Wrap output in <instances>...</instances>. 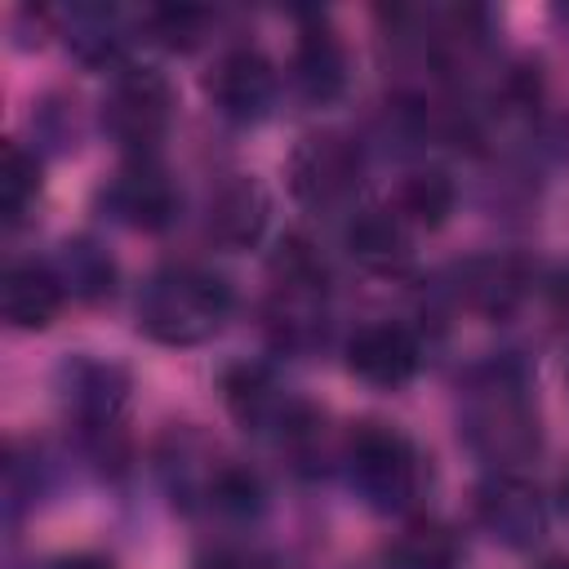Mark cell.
Returning <instances> with one entry per match:
<instances>
[{
  "label": "cell",
  "mask_w": 569,
  "mask_h": 569,
  "mask_svg": "<svg viewBox=\"0 0 569 569\" xmlns=\"http://www.w3.org/2000/svg\"><path fill=\"white\" fill-rule=\"evenodd\" d=\"M231 316V284L204 267H164L138 298V329L160 347H200Z\"/></svg>",
  "instance_id": "1"
},
{
  "label": "cell",
  "mask_w": 569,
  "mask_h": 569,
  "mask_svg": "<svg viewBox=\"0 0 569 569\" xmlns=\"http://www.w3.org/2000/svg\"><path fill=\"white\" fill-rule=\"evenodd\" d=\"M347 476L369 507L400 511L418 498L422 458L405 431L387 422H356L347 436Z\"/></svg>",
  "instance_id": "2"
},
{
  "label": "cell",
  "mask_w": 569,
  "mask_h": 569,
  "mask_svg": "<svg viewBox=\"0 0 569 569\" xmlns=\"http://www.w3.org/2000/svg\"><path fill=\"white\" fill-rule=\"evenodd\" d=\"M325 258L302 236H284L280 253L271 258V329L280 342L302 347L325 325Z\"/></svg>",
  "instance_id": "3"
},
{
  "label": "cell",
  "mask_w": 569,
  "mask_h": 569,
  "mask_svg": "<svg viewBox=\"0 0 569 569\" xmlns=\"http://www.w3.org/2000/svg\"><path fill=\"white\" fill-rule=\"evenodd\" d=\"M173 120V89L156 67H124L102 98V129L129 147L151 151Z\"/></svg>",
  "instance_id": "4"
},
{
  "label": "cell",
  "mask_w": 569,
  "mask_h": 569,
  "mask_svg": "<svg viewBox=\"0 0 569 569\" xmlns=\"http://www.w3.org/2000/svg\"><path fill=\"white\" fill-rule=\"evenodd\" d=\"M360 147L342 133H307L289 156V187L311 209H333L360 187Z\"/></svg>",
  "instance_id": "5"
},
{
  "label": "cell",
  "mask_w": 569,
  "mask_h": 569,
  "mask_svg": "<svg viewBox=\"0 0 569 569\" xmlns=\"http://www.w3.org/2000/svg\"><path fill=\"white\" fill-rule=\"evenodd\" d=\"M467 440L498 462V471H511L538 449V418L516 387H489L467 409Z\"/></svg>",
  "instance_id": "6"
},
{
  "label": "cell",
  "mask_w": 569,
  "mask_h": 569,
  "mask_svg": "<svg viewBox=\"0 0 569 569\" xmlns=\"http://www.w3.org/2000/svg\"><path fill=\"white\" fill-rule=\"evenodd\" d=\"M276 67L258 53V49H227L213 71L204 76V93L218 107V116L236 120V124H253L271 111L276 102Z\"/></svg>",
  "instance_id": "7"
},
{
  "label": "cell",
  "mask_w": 569,
  "mask_h": 569,
  "mask_svg": "<svg viewBox=\"0 0 569 569\" xmlns=\"http://www.w3.org/2000/svg\"><path fill=\"white\" fill-rule=\"evenodd\" d=\"M102 200H107L111 218L124 222V227H133V231H160V227H169V222L178 218V187H173L169 173H164L156 160H147V156L129 160V164L107 182Z\"/></svg>",
  "instance_id": "8"
},
{
  "label": "cell",
  "mask_w": 569,
  "mask_h": 569,
  "mask_svg": "<svg viewBox=\"0 0 569 569\" xmlns=\"http://www.w3.org/2000/svg\"><path fill=\"white\" fill-rule=\"evenodd\" d=\"M476 516L507 547H529L542 533V525H547L538 489L525 476H516V471H493L476 489Z\"/></svg>",
  "instance_id": "9"
},
{
  "label": "cell",
  "mask_w": 569,
  "mask_h": 569,
  "mask_svg": "<svg viewBox=\"0 0 569 569\" xmlns=\"http://www.w3.org/2000/svg\"><path fill=\"white\" fill-rule=\"evenodd\" d=\"M418 338L396 320L360 325L347 338V369L369 387H405L418 373Z\"/></svg>",
  "instance_id": "10"
},
{
  "label": "cell",
  "mask_w": 569,
  "mask_h": 569,
  "mask_svg": "<svg viewBox=\"0 0 569 569\" xmlns=\"http://www.w3.org/2000/svg\"><path fill=\"white\" fill-rule=\"evenodd\" d=\"M222 400L231 409V418L244 427V431H276L280 440L307 418L302 405H293L280 382L262 369V365H236L227 369L222 378Z\"/></svg>",
  "instance_id": "11"
},
{
  "label": "cell",
  "mask_w": 569,
  "mask_h": 569,
  "mask_svg": "<svg viewBox=\"0 0 569 569\" xmlns=\"http://www.w3.org/2000/svg\"><path fill=\"white\" fill-rule=\"evenodd\" d=\"M342 240H347V253H351L360 267L382 271V276H387V271H405L409 258H413L409 222H405L391 204H369V209H360V213L347 222Z\"/></svg>",
  "instance_id": "12"
},
{
  "label": "cell",
  "mask_w": 569,
  "mask_h": 569,
  "mask_svg": "<svg viewBox=\"0 0 569 569\" xmlns=\"http://www.w3.org/2000/svg\"><path fill=\"white\" fill-rule=\"evenodd\" d=\"M293 84L311 102H333L347 84V49L325 18H311L293 44Z\"/></svg>",
  "instance_id": "13"
},
{
  "label": "cell",
  "mask_w": 569,
  "mask_h": 569,
  "mask_svg": "<svg viewBox=\"0 0 569 569\" xmlns=\"http://www.w3.org/2000/svg\"><path fill=\"white\" fill-rule=\"evenodd\" d=\"M209 240L222 249H249L267 231V191L253 178H227L209 196V218H204Z\"/></svg>",
  "instance_id": "14"
},
{
  "label": "cell",
  "mask_w": 569,
  "mask_h": 569,
  "mask_svg": "<svg viewBox=\"0 0 569 569\" xmlns=\"http://www.w3.org/2000/svg\"><path fill=\"white\" fill-rule=\"evenodd\" d=\"M62 280L53 271V262H13L4 271V289H0V302H4V320L13 329H44L53 325V316L62 311Z\"/></svg>",
  "instance_id": "15"
},
{
  "label": "cell",
  "mask_w": 569,
  "mask_h": 569,
  "mask_svg": "<svg viewBox=\"0 0 569 569\" xmlns=\"http://www.w3.org/2000/svg\"><path fill=\"white\" fill-rule=\"evenodd\" d=\"M67 405L71 413L89 427V431H111L120 409H124V391H129V378L116 369V365H102V360H80L76 369H67Z\"/></svg>",
  "instance_id": "16"
},
{
  "label": "cell",
  "mask_w": 569,
  "mask_h": 569,
  "mask_svg": "<svg viewBox=\"0 0 569 569\" xmlns=\"http://www.w3.org/2000/svg\"><path fill=\"white\" fill-rule=\"evenodd\" d=\"M387 565L391 569H458L462 565V542L440 520H413L391 538Z\"/></svg>",
  "instance_id": "17"
},
{
  "label": "cell",
  "mask_w": 569,
  "mask_h": 569,
  "mask_svg": "<svg viewBox=\"0 0 569 569\" xmlns=\"http://www.w3.org/2000/svg\"><path fill=\"white\" fill-rule=\"evenodd\" d=\"M453 200H458V191H453V182H449L445 169H413V173L400 178L391 209L409 227H427L431 231V227H440L453 213Z\"/></svg>",
  "instance_id": "18"
},
{
  "label": "cell",
  "mask_w": 569,
  "mask_h": 569,
  "mask_svg": "<svg viewBox=\"0 0 569 569\" xmlns=\"http://www.w3.org/2000/svg\"><path fill=\"white\" fill-rule=\"evenodd\" d=\"M53 271H58L62 289H67L71 298H84V302L107 298L111 284H116V262H111V253H107L102 244L84 240V236H80V240H67V244L58 249Z\"/></svg>",
  "instance_id": "19"
},
{
  "label": "cell",
  "mask_w": 569,
  "mask_h": 569,
  "mask_svg": "<svg viewBox=\"0 0 569 569\" xmlns=\"http://www.w3.org/2000/svg\"><path fill=\"white\" fill-rule=\"evenodd\" d=\"M40 196V160L18 147V142H4V160H0V209H4V222H22L27 209L36 204Z\"/></svg>",
  "instance_id": "20"
},
{
  "label": "cell",
  "mask_w": 569,
  "mask_h": 569,
  "mask_svg": "<svg viewBox=\"0 0 569 569\" xmlns=\"http://www.w3.org/2000/svg\"><path fill=\"white\" fill-rule=\"evenodd\" d=\"M204 502L218 516H253L262 507V480L240 462H213L209 485H204Z\"/></svg>",
  "instance_id": "21"
},
{
  "label": "cell",
  "mask_w": 569,
  "mask_h": 569,
  "mask_svg": "<svg viewBox=\"0 0 569 569\" xmlns=\"http://www.w3.org/2000/svg\"><path fill=\"white\" fill-rule=\"evenodd\" d=\"M142 22H147L151 40H160L164 49H196L209 36L213 13L196 9V4H160V9H147Z\"/></svg>",
  "instance_id": "22"
},
{
  "label": "cell",
  "mask_w": 569,
  "mask_h": 569,
  "mask_svg": "<svg viewBox=\"0 0 569 569\" xmlns=\"http://www.w3.org/2000/svg\"><path fill=\"white\" fill-rule=\"evenodd\" d=\"M525 293V276L511 258H489L471 271V284H467V298L485 311H507L516 298Z\"/></svg>",
  "instance_id": "23"
},
{
  "label": "cell",
  "mask_w": 569,
  "mask_h": 569,
  "mask_svg": "<svg viewBox=\"0 0 569 569\" xmlns=\"http://www.w3.org/2000/svg\"><path fill=\"white\" fill-rule=\"evenodd\" d=\"M71 49H76L84 62H107V58H116L120 36H116L111 9H80V13L71 18Z\"/></svg>",
  "instance_id": "24"
},
{
  "label": "cell",
  "mask_w": 569,
  "mask_h": 569,
  "mask_svg": "<svg viewBox=\"0 0 569 569\" xmlns=\"http://www.w3.org/2000/svg\"><path fill=\"white\" fill-rule=\"evenodd\" d=\"M200 569H271V565H267V556H258L249 547H213L200 560Z\"/></svg>",
  "instance_id": "25"
},
{
  "label": "cell",
  "mask_w": 569,
  "mask_h": 569,
  "mask_svg": "<svg viewBox=\"0 0 569 569\" xmlns=\"http://www.w3.org/2000/svg\"><path fill=\"white\" fill-rule=\"evenodd\" d=\"M547 298H551V311H556L560 320H569V267H556V271H551Z\"/></svg>",
  "instance_id": "26"
},
{
  "label": "cell",
  "mask_w": 569,
  "mask_h": 569,
  "mask_svg": "<svg viewBox=\"0 0 569 569\" xmlns=\"http://www.w3.org/2000/svg\"><path fill=\"white\" fill-rule=\"evenodd\" d=\"M44 569H116L107 556H58V560H49Z\"/></svg>",
  "instance_id": "27"
},
{
  "label": "cell",
  "mask_w": 569,
  "mask_h": 569,
  "mask_svg": "<svg viewBox=\"0 0 569 569\" xmlns=\"http://www.w3.org/2000/svg\"><path fill=\"white\" fill-rule=\"evenodd\" d=\"M538 569H569V556H547Z\"/></svg>",
  "instance_id": "28"
},
{
  "label": "cell",
  "mask_w": 569,
  "mask_h": 569,
  "mask_svg": "<svg viewBox=\"0 0 569 569\" xmlns=\"http://www.w3.org/2000/svg\"><path fill=\"white\" fill-rule=\"evenodd\" d=\"M560 502H565V511H569V476L560 480Z\"/></svg>",
  "instance_id": "29"
}]
</instances>
